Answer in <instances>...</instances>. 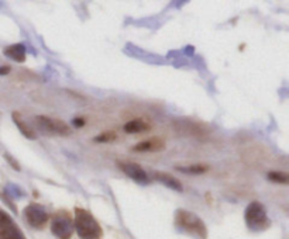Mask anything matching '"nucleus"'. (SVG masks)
I'll list each match as a JSON object with an SVG mask.
<instances>
[{"mask_svg":"<svg viewBox=\"0 0 289 239\" xmlns=\"http://www.w3.org/2000/svg\"><path fill=\"white\" fill-rule=\"evenodd\" d=\"M73 228L80 239H102L103 231L99 225V222L91 213H88L84 208L75 210V221Z\"/></svg>","mask_w":289,"mask_h":239,"instance_id":"nucleus-1","label":"nucleus"},{"mask_svg":"<svg viewBox=\"0 0 289 239\" xmlns=\"http://www.w3.org/2000/svg\"><path fill=\"white\" fill-rule=\"evenodd\" d=\"M175 224L181 229H184L185 232L197 239H206V236H208V231H206L203 221L191 211L179 210L175 214Z\"/></svg>","mask_w":289,"mask_h":239,"instance_id":"nucleus-2","label":"nucleus"},{"mask_svg":"<svg viewBox=\"0 0 289 239\" xmlns=\"http://www.w3.org/2000/svg\"><path fill=\"white\" fill-rule=\"evenodd\" d=\"M245 222L253 231H261L270 225V220L261 203L253 201L245 210Z\"/></svg>","mask_w":289,"mask_h":239,"instance_id":"nucleus-3","label":"nucleus"},{"mask_svg":"<svg viewBox=\"0 0 289 239\" xmlns=\"http://www.w3.org/2000/svg\"><path fill=\"white\" fill-rule=\"evenodd\" d=\"M34 123L37 125V128L44 134V135H69L71 134V128L68 127L61 120L57 118H48L46 116H37L34 117Z\"/></svg>","mask_w":289,"mask_h":239,"instance_id":"nucleus-4","label":"nucleus"},{"mask_svg":"<svg viewBox=\"0 0 289 239\" xmlns=\"http://www.w3.org/2000/svg\"><path fill=\"white\" fill-rule=\"evenodd\" d=\"M51 231L58 239H71L73 233V222L68 213H58L53 217Z\"/></svg>","mask_w":289,"mask_h":239,"instance_id":"nucleus-5","label":"nucleus"},{"mask_svg":"<svg viewBox=\"0 0 289 239\" xmlns=\"http://www.w3.org/2000/svg\"><path fill=\"white\" fill-rule=\"evenodd\" d=\"M24 217L28 225H31L33 228H43L48 221V213L46 211V208L39 204L27 206L24 210Z\"/></svg>","mask_w":289,"mask_h":239,"instance_id":"nucleus-6","label":"nucleus"},{"mask_svg":"<svg viewBox=\"0 0 289 239\" xmlns=\"http://www.w3.org/2000/svg\"><path fill=\"white\" fill-rule=\"evenodd\" d=\"M0 239H24L13 220L2 211H0Z\"/></svg>","mask_w":289,"mask_h":239,"instance_id":"nucleus-7","label":"nucleus"},{"mask_svg":"<svg viewBox=\"0 0 289 239\" xmlns=\"http://www.w3.org/2000/svg\"><path fill=\"white\" fill-rule=\"evenodd\" d=\"M118 168L121 169L130 179L137 181L138 184H147L150 181L147 172L137 163H118Z\"/></svg>","mask_w":289,"mask_h":239,"instance_id":"nucleus-8","label":"nucleus"},{"mask_svg":"<svg viewBox=\"0 0 289 239\" xmlns=\"http://www.w3.org/2000/svg\"><path fill=\"white\" fill-rule=\"evenodd\" d=\"M164 148L165 142L161 138H152V139H147V141L137 144L133 149L138 152H154V151H162Z\"/></svg>","mask_w":289,"mask_h":239,"instance_id":"nucleus-9","label":"nucleus"},{"mask_svg":"<svg viewBox=\"0 0 289 239\" xmlns=\"http://www.w3.org/2000/svg\"><path fill=\"white\" fill-rule=\"evenodd\" d=\"M5 55L16 62H24L26 61V46L23 44H13L5 50Z\"/></svg>","mask_w":289,"mask_h":239,"instance_id":"nucleus-10","label":"nucleus"},{"mask_svg":"<svg viewBox=\"0 0 289 239\" xmlns=\"http://www.w3.org/2000/svg\"><path fill=\"white\" fill-rule=\"evenodd\" d=\"M158 181H161L162 184H165L167 187L172 188V190H177V192H182L184 187H182V183L175 179L174 176H171L170 173H162V172H157L155 176H154Z\"/></svg>","mask_w":289,"mask_h":239,"instance_id":"nucleus-11","label":"nucleus"},{"mask_svg":"<svg viewBox=\"0 0 289 239\" xmlns=\"http://www.w3.org/2000/svg\"><path fill=\"white\" fill-rule=\"evenodd\" d=\"M125 131L127 134H138V132H147L150 131V124H147L144 120H132L129 123L125 124Z\"/></svg>","mask_w":289,"mask_h":239,"instance_id":"nucleus-12","label":"nucleus"},{"mask_svg":"<svg viewBox=\"0 0 289 239\" xmlns=\"http://www.w3.org/2000/svg\"><path fill=\"white\" fill-rule=\"evenodd\" d=\"M13 121L14 124L19 127V131H21V134L26 136V138H28V139H35L37 138V134L34 132L33 129L30 128L28 125H27L23 120H21V117H20V114H17V113H14L13 114Z\"/></svg>","mask_w":289,"mask_h":239,"instance_id":"nucleus-13","label":"nucleus"},{"mask_svg":"<svg viewBox=\"0 0 289 239\" xmlns=\"http://www.w3.org/2000/svg\"><path fill=\"white\" fill-rule=\"evenodd\" d=\"M179 172H185V173H195V175H199V173H204L209 170V166L208 165H192V166H188V168H177Z\"/></svg>","mask_w":289,"mask_h":239,"instance_id":"nucleus-14","label":"nucleus"},{"mask_svg":"<svg viewBox=\"0 0 289 239\" xmlns=\"http://www.w3.org/2000/svg\"><path fill=\"white\" fill-rule=\"evenodd\" d=\"M268 179L274 183H281V184H286L289 181V177L286 173L283 172H270L268 173Z\"/></svg>","mask_w":289,"mask_h":239,"instance_id":"nucleus-15","label":"nucleus"},{"mask_svg":"<svg viewBox=\"0 0 289 239\" xmlns=\"http://www.w3.org/2000/svg\"><path fill=\"white\" fill-rule=\"evenodd\" d=\"M116 139V134L113 132V131H105V132H102L100 135L95 136L93 138V141L95 142H100V144H105V142H112Z\"/></svg>","mask_w":289,"mask_h":239,"instance_id":"nucleus-16","label":"nucleus"},{"mask_svg":"<svg viewBox=\"0 0 289 239\" xmlns=\"http://www.w3.org/2000/svg\"><path fill=\"white\" fill-rule=\"evenodd\" d=\"M5 159H6V161H9V162H10V163H12V166H13V168L16 169V170H20V166H19V163H17V162L14 161L13 158H12V156L9 155V154H6V155H5Z\"/></svg>","mask_w":289,"mask_h":239,"instance_id":"nucleus-17","label":"nucleus"},{"mask_svg":"<svg viewBox=\"0 0 289 239\" xmlns=\"http://www.w3.org/2000/svg\"><path fill=\"white\" fill-rule=\"evenodd\" d=\"M72 124L75 125V127H84V125L86 124V121L84 120V118H73Z\"/></svg>","mask_w":289,"mask_h":239,"instance_id":"nucleus-18","label":"nucleus"},{"mask_svg":"<svg viewBox=\"0 0 289 239\" xmlns=\"http://www.w3.org/2000/svg\"><path fill=\"white\" fill-rule=\"evenodd\" d=\"M9 72H10V66H2L0 68V76H5Z\"/></svg>","mask_w":289,"mask_h":239,"instance_id":"nucleus-19","label":"nucleus"}]
</instances>
